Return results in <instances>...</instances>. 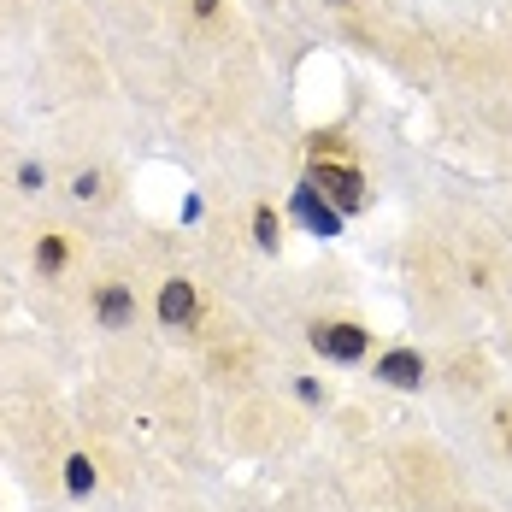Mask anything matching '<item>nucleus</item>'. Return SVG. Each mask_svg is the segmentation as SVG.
<instances>
[{"instance_id": "obj_14", "label": "nucleus", "mask_w": 512, "mask_h": 512, "mask_svg": "<svg viewBox=\"0 0 512 512\" xmlns=\"http://www.w3.org/2000/svg\"><path fill=\"white\" fill-rule=\"evenodd\" d=\"M330 6H354V0H330Z\"/></svg>"}, {"instance_id": "obj_5", "label": "nucleus", "mask_w": 512, "mask_h": 512, "mask_svg": "<svg viewBox=\"0 0 512 512\" xmlns=\"http://www.w3.org/2000/svg\"><path fill=\"white\" fill-rule=\"evenodd\" d=\"M371 377H377V383H389V389H401V395H412V389H424L430 359L418 354V348H389V354H377Z\"/></svg>"}, {"instance_id": "obj_6", "label": "nucleus", "mask_w": 512, "mask_h": 512, "mask_svg": "<svg viewBox=\"0 0 512 512\" xmlns=\"http://www.w3.org/2000/svg\"><path fill=\"white\" fill-rule=\"evenodd\" d=\"M95 324L101 330H130L136 324V289L130 283H101L95 289Z\"/></svg>"}, {"instance_id": "obj_8", "label": "nucleus", "mask_w": 512, "mask_h": 512, "mask_svg": "<svg viewBox=\"0 0 512 512\" xmlns=\"http://www.w3.org/2000/svg\"><path fill=\"white\" fill-rule=\"evenodd\" d=\"M65 265H71V242H65L59 230H53V236H42V242H36V271H42V277H59Z\"/></svg>"}, {"instance_id": "obj_4", "label": "nucleus", "mask_w": 512, "mask_h": 512, "mask_svg": "<svg viewBox=\"0 0 512 512\" xmlns=\"http://www.w3.org/2000/svg\"><path fill=\"white\" fill-rule=\"evenodd\" d=\"M154 312H159L165 330H195V318H201V289H195L189 277H165Z\"/></svg>"}, {"instance_id": "obj_7", "label": "nucleus", "mask_w": 512, "mask_h": 512, "mask_svg": "<svg viewBox=\"0 0 512 512\" xmlns=\"http://www.w3.org/2000/svg\"><path fill=\"white\" fill-rule=\"evenodd\" d=\"M95 483H101V471H95L89 454H71V460H65V495H71V501H89Z\"/></svg>"}, {"instance_id": "obj_3", "label": "nucleus", "mask_w": 512, "mask_h": 512, "mask_svg": "<svg viewBox=\"0 0 512 512\" xmlns=\"http://www.w3.org/2000/svg\"><path fill=\"white\" fill-rule=\"evenodd\" d=\"M289 212L307 224L312 236H342V206L330 201V195H324L312 177H307V183H295V195H289Z\"/></svg>"}, {"instance_id": "obj_2", "label": "nucleus", "mask_w": 512, "mask_h": 512, "mask_svg": "<svg viewBox=\"0 0 512 512\" xmlns=\"http://www.w3.org/2000/svg\"><path fill=\"white\" fill-rule=\"evenodd\" d=\"M307 348L330 365H359L371 354V330L359 318H318V324H307Z\"/></svg>"}, {"instance_id": "obj_13", "label": "nucleus", "mask_w": 512, "mask_h": 512, "mask_svg": "<svg viewBox=\"0 0 512 512\" xmlns=\"http://www.w3.org/2000/svg\"><path fill=\"white\" fill-rule=\"evenodd\" d=\"M218 6L224 0H195V18H218Z\"/></svg>"}, {"instance_id": "obj_11", "label": "nucleus", "mask_w": 512, "mask_h": 512, "mask_svg": "<svg viewBox=\"0 0 512 512\" xmlns=\"http://www.w3.org/2000/svg\"><path fill=\"white\" fill-rule=\"evenodd\" d=\"M71 195L77 201H101V171H77L71 177Z\"/></svg>"}, {"instance_id": "obj_1", "label": "nucleus", "mask_w": 512, "mask_h": 512, "mask_svg": "<svg viewBox=\"0 0 512 512\" xmlns=\"http://www.w3.org/2000/svg\"><path fill=\"white\" fill-rule=\"evenodd\" d=\"M312 183L342 206V218L365 212V201H371V183H365V171L348 154H312Z\"/></svg>"}, {"instance_id": "obj_12", "label": "nucleus", "mask_w": 512, "mask_h": 512, "mask_svg": "<svg viewBox=\"0 0 512 512\" xmlns=\"http://www.w3.org/2000/svg\"><path fill=\"white\" fill-rule=\"evenodd\" d=\"M295 395H301L307 407H324V383H318V377H295Z\"/></svg>"}, {"instance_id": "obj_10", "label": "nucleus", "mask_w": 512, "mask_h": 512, "mask_svg": "<svg viewBox=\"0 0 512 512\" xmlns=\"http://www.w3.org/2000/svg\"><path fill=\"white\" fill-rule=\"evenodd\" d=\"M18 189H24V195H42V189H48V165H42V159H24V165H18Z\"/></svg>"}, {"instance_id": "obj_15", "label": "nucleus", "mask_w": 512, "mask_h": 512, "mask_svg": "<svg viewBox=\"0 0 512 512\" xmlns=\"http://www.w3.org/2000/svg\"><path fill=\"white\" fill-rule=\"evenodd\" d=\"M507 460H512V436H507Z\"/></svg>"}, {"instance_id": "obj_9", "label": "nucleus", "mask_w": 512, "mask_h": 512, "mask_svg": "<svg viewBox=\"0 0 512 512\" xmlns=\"http://www.w3.org/2000/svg\"><path fill=\"white\" fill-rule=\"evenodd\" d=\"M254 248L259 254H277V248H283V218H277L265 201L254 206Z\"/></svg>"}]
</instances>
